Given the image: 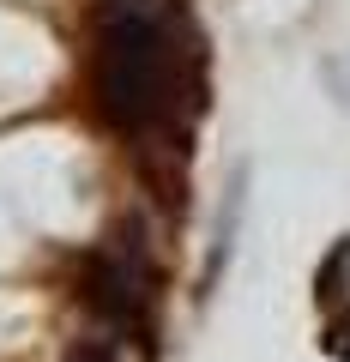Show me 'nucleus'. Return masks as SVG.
I'll list each match as a JSON object with an SVG mask.
<instances>
[{
	"label": "nucleus",
	"instance_id": "nucleus-1",
	"mask_svg": "<svg viewBox=\"0 0 350 362\" xmlns=\"http://www.w3.org/2000/svg\"><path fill=\"white\" fill-rule=\"evenodd\" d=\"M91 103L121 139L182 121V66L169 49L163 18L145 0H109L103 25H97V54H91Z\"/></svg>",
	"mask_w": 350,
	"mask_h": 362
},
{
	"label": "nucleus",
	"instance_id": "nucleus-2",
	"mask_svg": "<svg viewBox=\"0 0 350 362\" xmlns=\"http://www.w3.org/2000/svg\"><path fill=\"white\" fill-rule=\"evenodd\" d=\"M85 302L103 314L109 326L121 332H139L151 320V296H157V266H151V247H145V230L139 223H115L109 242H97L85 254Z\"/></svg>",
	"mask_w": 350,
	"mask_h": 362
},
{
	"label": "nucleus",
	"instance_id": "nucleus-3",
	"mask_svg": "<svg viewBox=\"0 0 350 362\" xmlns=\"http://www.w3.org/2000/svg\"><path fill=\"white\" fill-rule=\"evenodd\" d=\"M314 302H320L326 314H332L338 302H350V235H338L332 254L320 259V272H314Z\"/></svg>",
	"mask_w": 350,
	"mask_h": 362
},
{
	"label": "nucleus",
	"instance_id": "nucleus-4",
	"mask_svg": "<svg viewBox=\"0 0 350 362\" xmlns=\"http://www.w3.org/2000/svg\"><path fill=\"white\" fill-rule=\"evenodd\" d=\"M320 350L332 362H350V302H338L332 314H326V338H320Z\"/></svg>",
	"mask_w": 350,
	"mask_h": 362
}]
</instances>
